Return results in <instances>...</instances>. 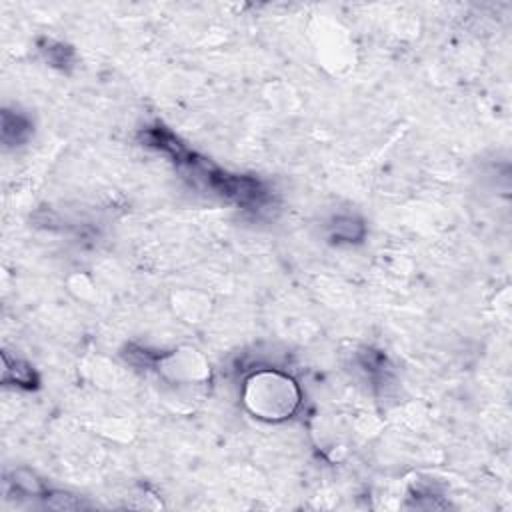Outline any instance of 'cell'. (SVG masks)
I'll use <instances>...</instances> for the list:
<instances>
[{
  "label": "cell",
  "instance_id": "obj_1",
  "mask_svg": "<svg viewBox=\"0 0 512 512\" xmlns=\"http://www.w3.org/2000/svg\"><path fill=\"white\" fill-rule=\"evenodd\" d=\"M246 404L262 418H284L298 404V392L290 378L258 374L248 382Z\"/></svg>",
  "mask_w": 512,
  "mask_h": 512
}]
</instances>
